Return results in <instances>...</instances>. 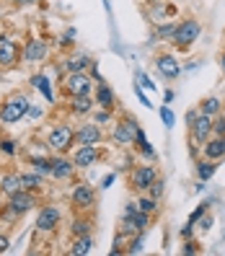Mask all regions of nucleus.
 <instances>
[{
	"mask_svg": "<svg viewBox=\"0 0 225 256\" xmlns=\"http://www.w3.org/2000/svg\"><path fill=\"white\" fill-rule=\"evenodd\" d=\"M28 106H32V101L28 96L24 94H13L8 101H3V106H0V124H16L26 116Z\"/></svg>",
	"mask_w": 225,
	"mask_h": 256,
	"instance_id": "f257e3e1",
	"label": "nucleus"
},
{
	"mask_svg": "<svg viewBox=\"0 0 225 256\" xmlns=\"http://www.w3.org/2000/svg\"><path fill=\"white\" fill-rule=\"evenodd\" d=\"M200 34H202V24L197 18H184V21L176 24V34H174L171 42L178 50H189L192 44L200 39Z\"/></svg>",
	"mask_w": 225,
	"mask_h": 256,
	"instance_id": "f03ea898",
	"label": "nucleus"
},
{
	"mask_svg": "<svg viewBox=\"0 0 225 256\" xmlns=\"http://www.w3.org/2000/svg\"><path fill=\"white\" fill-rule=\"evenodd\" d=\"M47 145L57 153H68V150L75 145V130L70 124H54L47 134Z\"/></svg>",
	"mask_w": 225,
	"mask_h": 256,
	"instance_id": "7ed1b4c3",
	"label": "nucleus"
},
{
	"mask_svg": "<svg viewBox=\"0 0 225 256\" xmlns=\"http://www.w3.org/2000/svg\"><path fill=\"white\" fill-rule=\"evenodd\" d=\"M160 174L156 166H150V163H140V166H134L132 174H130V184L132 189H138V192H148V186L156 182Z\"/></svg>",
	"mask_w": 225,
	"mask_h": 256,
	"instance_id": "20e7f679",
	"label": "nucleus"
},
{
	"mask_svg": "<svg viewBox=\"0 0 225 256\" xmlns=\"http://www.w3.org/2000/svg\"><path fill=\"white\" fill-rule=\"evenodd\" d=\"M138 132H140L138 119L127 116V119H122V122H116V124H114L112 138H114V142H116V145L127 148V145H132V142H134V138H138Z\"/></svg>",
	"mask_w": 225,
	"mask_h": 256,
	"instance_id": "39448f33",
	"label": "nucleus"
},
{
	"mask_svg": "<svg viewBox=\"0 0 225 256\" xmlns=\"http://www.w3.org/2000/svg\"><path fill=\"white\" fill-rule=\"evenodd\" d=\"M210 138H212V116L200 112V116L194 119V124L189 127V142H194V145L202 148Z\"/></svg>",
	"mask_w": 225,
	"mask_h": 256,
	"instance_id": "423d86ee",
	"label": "nucleus"
},
{
	"mask_svg": "<svg viewBox=\"0 0 225 256\" xmlns=\"http://www.w3.org/2000/svg\"><path fill=\"white\" fill-rule=\"evenodd\" d=\"M21 60V50L13 36L0 34V68H13Z\"/></svg>",
	"mask_w": 225,
	"mask_h": 256,
	"instance_id": "0eeeda50",
	"label": "nucleus"
},
{
	"mask_svg": "<svg viewBox=\"0 0 225 256\" xmlns=\"http://www.w3.org/2000/svg\"><path fill=\"white\" fill-rule=\"evenodd\" d=\"M8 207H10L16 215H26L28 210H34V207H36V192L18 189L16 194H10V202H8Z\"/></svg>",
	"mask_w": 225,
	"mask_h": 256,
	"instance_id": "6e6552de",
	"label": "nucleus"
},
{
	"mask_svg": "<svg viewBox=\"0 0 225 256\" xmlns=\"http://www.w3.org/2000/svg\"><path fill=\"white\" fill-rule=\"evenodd\" d=\"M47 52H50L47 39L34 36V39L26 42V47H24V60H26V62H32V65H36V62H44V60H47Z\"/></svg>",
	"mask_w": 225,
	"mask_h": 256,
	"instance_id": "1a4fd4ad",
	"label": "nucleus"
},
{
	"mask_svg": "<svg viewBox=\"0 0 225 256\" xmlns=\"http://www.w3.org/2000/svg\"><path fill=\"white\" fill-rule=\"evenodd\" d=\"M65 91L70 96H78V94H91L94 91V80L88 72H70L68 80H65Z\"/></svg>",
	"mask_w": 225,
	"mask_h": 256,
	"instance_id": "9d476101",
	"label": "nucleus"
},
{
	"mask_svg": "<svg viewBox=\"0 0 225 256\" xmlns=\"http://www.w3.org/2000/svg\"><path fill=\"white\" fill-rule=\"evenodd\" d=\"M60 207H54V204H44L42 210H39V215H36V230H42V233H50V230H54L57 225H60Z\"/></svg>",
	"mask_w": 225,
	"mask_h": 256,
	"instance_id": "9b49d317",
	"label": "nucleus"
},
{
	"mask_svg": "<svg viewBox=\"0 0 225 256\" xmlns=\"http://www.w3.org/2000/svg\"><path fill=\"white\" fill-rule=\"evenodd\" d=\"M70 200H72L75 210H91L96 204V189L91 184H78V186L72 189Z\"/></svg>",
	"mask_w": 225,
	"mask_h": 256,
	"instance_id": "f8f14e48",
	"label": "nucleus"
},
{
	"mask_svg": "<svg viewBox=\"0 0 225 256\" xmlns=\"http://www.w3.org/2000/svg\"><path fill=\"white\" fill-rule=\"evenodd\" d=\"M101 153H98V148L96 145H78L72 150V163H75V168H88V166H94L98 163Z\"/></svg>",
	"mask_w": 225,
	"mask_h": 256,
	"instance_id": "ddd939ff",
	"label": "nucleus"
},
{
	"mask_svg": "<svg viewBox=\"0 0 225 256\" xmlns=\"http://www.w3.org/2000/svg\"><path fill=\"white\" fill-rule=\"evenodd\" d=\"M156 68H158V72L166 80H176L178 75H182V65H178V60L174 54H158L156 57Z\"/></svg>",
	"mask_w": 225,
	"mask_h": 256,
	"instance_id": "4468645a",
	"label": "nucleus"
},
{
	"mask_svg": "<svg viewBox=\"0 0 225 256\" xmlns=\"http://www.w3.org/2000/svg\"><path fill=\"white\" fill-rule=\"evenodd\" d=\"M200 156L207 158V160H222L225 158V138H218V134H212L202 148H200Z\"/></svg>",
	"mask_w": 225,
	"mask_h": 256,
	"instance_id": "2eb2a0df",
	"label": "nucleus"
},
{
	"mask_svg": "<svg viewBox=\"0 0 225 256\" xmlns=\"http://www.w3.org/2000/svg\"><path fill=\"white\" fill-rule=\"evenodd\" d=\"M101 142V127L88 122L75 132V145H98Z\"/></svg>",
	"mask_w": 225,
	"mask_h": 256,
	"instance_id": "dca6fc26",
	"label": "nucleus"
},
{
	"mask_svg": "<svg viewBox=\"0 0 225 256\" xmlns=\"http://www.w3.org/2000/svg\"><path fill=\"white\" fill-rule=\"evenodd\" d=\"M72 174H75L72 158H65V153L57 156V158H52V176H54V178H72Z\"/></svg>",
	"mask_w": 225,
	"mask_h": 256,
	"instance_id": "f3484780",
	"label": "nucleus"
},
{
	"mask_svg": "<svg viewBox=\"0 0 225 256\" xmlns=\"http://www.w3.org/2000/svg\"><path fill=\"white\" fill-rule=\"evenodd\" d=\"M94 104H98L101 109H114L116 96L106 83H96V94H94Z\"/></svg>",
	"mask_w": 225,
	"mask_h": 256,
	"instance_id": "a211bd4d",
	"label": "nucleus"
},
{
	"mask_svg": "<svg viewBox=\"0 0 225 256\" xmlns=\"http://www.w3.org/2000/svg\"><path fill=\"white\" fill-rule=\"evenodd\" d=\"M91 109H94V96H91V94L72 96V101H70V112H72V114L86 116V114H91Z\"/></svg>",
	"mask_w": 225,
	"mask_h": 256,
	"instance_id": "6ab92c4d",
	"label": "nucleus"
},
{
	"mask_svg": "<svg viewBox=\"0 0 225 256\" xmlns=\"http://www.w3.org/2000/svg\"><path fill=\"white\" fill-rule=\"evenodd\" d=\"M91 65H94V60L88 54H70V57H65V70L68 72H88Z\"/></svg>",
	"mask_w": 225,
	"mask_h": 256,
	"instance_id": "aec40b11",
	"label": "nucleus"
},
{
	"mask_svg": "<svg viewBox=\"0 0 225 256\" xmlns=\"http://www.w3.org/2000/svg\"><path fill=\"white\" fill-rule=\"evenodd\" d=\"M148 16H150V24H156V26H160V24H166V21H171V8L166 6V0H160V3H153V6H150V10H148Z\"/></svg>",
	"mask_w": 225,
	"mask_h": 256,
	"instance_id": "412c9836",
	"label": "nucleus"
},
{
	"mask_svg": "<svg viewBox=\"0 0 225 256\" xmlns=\"http://www.w3.org/2000/svg\"><path fill=\"white\" fill-rule=\"evenodd\" d=\"M197 178L200 182H210L218 171V160H207V158H197Z\"/></svg>",
	"mask_w": 225,
	"mask_h": 256,
	"instance_id": "4be33fe9",
	"label": "nucleus"
},
{
	"mask_svg": "<svg viewBox=\"0 0 225 256\" xmlns=\"http://www.w3.org/2000/svg\"><path fill=\"white\" fill-rule=\"evenodd\" d=\"M91 248H94V238H91V233H86V236H75L72 246H70V254L80 256V254H91Z\"/></svg>",
	"mask_w": 225,
	"mask_h": 256,
	"instance_id": "5701e85b",
	"label": "nucleus"
},
{
	"mask_svg": "<svg viewBox=\"0 0 225 256\" xmlns=\"http://www.w3.org/2000/svg\"><path fill=\"white\" fill-rule=\"evenodd\" d=\"M134 207H138L140 212H145V215H156L160 204H158V200H156V197H150V194H145V192H142V197L134 200Z\"/></svg>",
	"mask_w": 225,
	"mask_h": 256,
	"instance_id": "b1692460",
	"label": "nucleus"
},
{
	"mask_svg": "<svg viewBox=\"0 0 225 256\" xmlns=\"http://www.w3.org/2000/svg\"><path fill=\"white\" fill-rule=\"evenodd\" d=\"M18 189H21V176L18 174H6L3 178H0V192H6L8 197L16 194Z\"/></svg>",
	"mask_w": 225,
	"mask_h": 256,
	"instance_id": "393cba45",
	"label": "nucleus"
},
{
	"mask_svg": "<svg viewBox=\"0 0 225 256\" xmlns=\"http://www.w3.org/2000/svg\"><path fill=\"white\" fill-rule=\"evenodd\" d=\"M132 145L138 148V153H140V156H148L150 160L156 158V150H153V145L148 142V138H145V132H142V130L138 132V138H134V142H132Z\"/></svg>",
	"mask_w": 225,
	"mask_h": 256,
	"instance_id": "a878e982",
	"label": "nucleus"
},
{
	"mask_svg": "<svg viewBox=\"0 0 225 256\" xmlns=\"http://www.w3.org/2000/svg\"><path fill=\"white\" fill-rule=\"evenodd\" d=\"M202 114H210V116H215V114H220L222 112V104H220V98H215V96H210V98H202L200 101V106H197Z\"/></svg>",
	"mask_w": 225,
	"mask_h": 256,
	"instance_id": "bb28decb",
	"label": "nucleus"
},
{
	"mask_svg": "<svg viewBox=\"0 0 225 256\" xmlns=\"http://www.w3.org/2000/svg\"><path fill=\"white\" fill-rule=\"evenodd\" d=\"M28 163H32V168H34L39 176H47V174H52V158H47V156H34Z\"/></svg>",
	"mask_w": 225,
	"mask_h": 256,
	"instance_id": "cd10ccee",
	"label": "nucleus"
},
{
	"mask_svg": "<svg viewBox=\"0 0 225 256\" xmlns=\"http://www.w3.org/2000/svg\"><path fill=\"white\" fill-rule=\"evenodd\" d=\"M32 86L36 88V91H42V94H44V98H47V101H52V98H54V96H52V88H50V78H47V75L36 72L34 78H32Z\"/></svg>",
	"mask_w": 225,
	"mask_h": 256,
	"instance_id": "c85d7f7f",
	"label": "nucleus"
},
{
	"mask_svg": "<svg viewBox=\"0 0 225 256\" xmlns=\"http://www.w3.org/2000/svg\"><path fill=\"white\" fill-rule=\"evenodd\" d=\"M174 34H176V24L174 21H166V24H160V26H156V32H153V39H158V42H171L174 39Z\"/></svg>",
	"mask_w": 225,
	"mask_h": 256,
	"instance_id": "c756f323",
	"label": "nucleus"
},
{
	"mask_svg": "<svg viewBox=\"0 0 225 256\" xmlns=\"http://www.w3.org/2000/svg\"><path fill=\"white\" fill-rule=\"evenodd\" d=\"M21 176V189H28V192H39L42 189V176L34 171V174H18Z\"/></svg>",
	"mask_w": 225,
	"mask_h": 256,
	"instance_id": "7c9ffc66",
	"label": "nucleus"
},
{
	"mask_svg": "<svg viewBox=\"0 0 225 256\" xmlns=\"http://www.w3.org/2000/svg\"><path fill=\"white\" fill-rule=\"evenodd\" d=\"M148 194H150V197H156V200L160 202V200H163V194H166V182H163V178L158 176L156 182L148 186Z\"/></svg>",
	"mask_w": 225,
	"mask_h": 256,
	"instance_id": "2f4dec72",
	"label": "nucleus"
},
{
	"mask_svg": "<svg viewBox=\"0 0 225 256\" xmlns=\"http://www.w3.org/2000/svg\"><path fill=\"white\" fill-rule=\"evenodd\" d=\"M86 233H91V220H86V218L80 220L78 218L72 222V236H86Z\"/></svg>",
	"mask_w": 225,
	"mask_h": 256,
	"instance_id": "473e14b6",
	"label": "nucleus"
},
{
	"mask_svg": "<svg viewBox=\"0 0 225 256\" xmlns=\"http://www.w3.org/2000/svg\"><path fill=\"white\" fill-rule=\"evenodd\" d=\"M212 134L225 138V114H215L212 116Z\"/></svg>",
	"mask_w": 225,
	"mask_h": 256,
	"instance_id": "72a5a7b5",
	"label": "nucleus"
},
{
	"mask_svg": "<svg viewBox=\"0 0 225 256\" xmlns=\"http://www.w3.org/2000/svg\"><path fill=\"white\" fill-rule=\"evenodd\" d=\"M142 238H145V233H140V236H132L130 246L124 248V254H140V251H142Z\"/></svg>",
	"mask_w": 225,
	"mask_h": 256,
	"instance_id": "f704fd0d",
	"label": "nucleus"
},
{
	"mask_svg": "<svg viewBox=\"0 0 225 256\" xmlns=\"http://www.w3.org/2000/svg\"><path fill=\"white\" fill-rule=\"evenodd\" d=\"M160 119H163V124H166V130H171L174 127V122H176V116H174V112L166 106V104H163L160 106Z\"/></svg>",
	"mask_w": 225,
	"mask_h": 256,
	"instance_id": "c9c22d12",
	"label": "nucleus"
},
{
	"mask_svg": "<svg viewBox=\"0 0 225 256\" xmlns=\"http://www.w3.org/2000/svg\"><path fill=\"white\" fill-rule=\"evenodd\" d=\"M112 122V109H101V112H96L94 114V124H109Z\"/></svg>",
	"mask_w": 225,
	"mask_h": 256,
	"instance_id": "e433bc0d",
	"label": "nucleus"
},
{
	"mask_svg": "<svg viewBox=\"0 0 225 256\" xmlns=\"http://www.w3.org/2000/svg\"><path fill=\"white\" fill-rule=\"evenodd\" d=\"M0 150H3L6 156H13V153H16V140L3 138V140H0Z\"/></svg>",
	"mask_w": 225,
	"mask_h": 256,
	"instance_id": "4c0bfd02",
	"label": "nucleus"
},
{
	"mask_svg": "<svg viewBox=\"0 0 225 256\" xmlns=\"http://www.w3.org/2000/svg\"><path fill=\"white\" fill-rule=\"evenodd\" d=\"M182 254H184V256H186V254H189V256H192V254H200L197 240H186V238H184V248H182Z\"/></svg>",
	"mask_w": 225,
	"mask_h": 256,
	"instance_id": "58836bf2",
	"label": "nucleus"
},
{
	"mask_svg": "<svg viewBox=\"0 0 225 256\" xmlns=\"http://www.w3.org/2000/svg\"><path fill=\"white\" fill-rule=\"evenodd\" d=\"M204 210H207V202H204V204H200V207H197V210H194V212L189 215V222H200V218L204 215Z\"/></svg>",
	"mask_w": 225,
	"mask_h": 256,
	"instance_id": "ea45409f",
	"label": "nucleus"
},
{
	"mask_svg": "<svg viewBox=\"0 0 225 256\" xmlns=\"http://www.w3.org/2000/svg\"><path fill=\"white\" fill-rule=\"evenodd\" d=\"M197 116H200V109H189V112L184 114V122H186V130H189V127L194 124V119H197Z\"/></svg>",
	"mask_w": 225,
	"mask_h": 256,
	"instance_id": "a19ab883",
	"label": "nucleus"
},
{
	"mask_svg": "<svg viewBox=\"0 0 225 256\" xmlns=\"http://www.w3.org/2000/svg\"><path fill=\"white\" fill-rule=\"evenodd\" d=\"M192 233H194V222H184L182 225V230H178V236H182V238H192Z\"/></svg>",
	"mask_w": 225,
	"mask_h": 256,
	"instance_id": "79ce46f5",
	"label": "nucleus"
},
{
	"mask_svg": "<svg viewBox=\"0 0 225 256\" xmlns=\"http://www.w3.org/2000/svg\"><path fill=\"white\" fill-rule=\"evenodd\" d=\"M26 116H28V119H42V116H44V109H42V106H28Z\"/></svg>",
	"mask_w": 225,
	"mask_h": 256,
	"instance_id": "37998d69",
	"label": "nucleus"
},
{
	"mask_svg": "<svg viewBox=\"0 0 225 256\" xmlns=\"http://www.w3.org/2000/svg\"><path fill=\"white\" fill-rule=\"evenodd\" d=\"M138 86H145L148 91H150V88H153V83H150V78H148L145 72H138Z\"/></svg>",
	"mask_w": 225,
	"mask_h": 256,
	"instance_id": "c03bdc74",
	"label": "nucleus"
},
{
	"mask_svg": "<svg viewBox=\"0 0 225 256\" xmlns=\"http://www.w3.org/2000/svg\"><path fill=\"white\" fill-rule=\"evenodd\" d=\"M8 246H10V240H8L6 236H0V254H6V251H8Z\"/></svg>",
	"mask_w": 225,
	"mask_h": 256,
	"instance_id": "a18cd8bd",
	"label": "nucleus"
},
{
	"mask_svg": "<svg viewBox=\"0 0 225 256\" xmlns=\"http://www.w3.org/2000/svg\"><path fill=\"white\" fill-rule=\"evenodd\" d=\"M202 222H200V228L202 230H210V225H212V218H200Z\"/></svg>",
	"mask_w": 225,
	"mask_h": 256,
	"instance_id": "49530a36",
	"label": "nucleus"
},
{
	"mask_svg": "<svg viewBox=\"0 0 225 256\" xmlns=\"http://www.w3.org/2000/svg\"><path fill=\"white\" fill-rule=\"evenodd\" d=\"M112 182H114V174L104 178V182H101V186H104V189H109V186H112Z\"/></svg>",
	"mask_w": 225,
	"mask_h": 256,
	"instance_id": "de8ad7c7",
	"label": "nucleus"
},
{
	"mask_svg": "<svg viewBox=\"0 0 225 256\" xmlns=\"http://www.w3.org/2000/svg\"><path fill=\"white\" fill-rule=\"evenodd\" d=\"M174 96H176L174 91H166V94H163V101H166V104H171V101H174Z\"/></svg>",
	"mask_w": 225,
	"mask_h": 256,
	"instance_id": "09e8293b",
	"label": "nucleus"
},
{
	"mask_svg": "<svg viewBox=\"0 0 225 256\" xmlns=\"http://www.w3.org/2000/svg\"><path fill=\"white\" fill-rule=\"evenodd\" d=\"M220 70H222V75H225V52L220 54Z\"/></svg>",
	"mask_w": 225,
	"mask_h": 256,
	"instance_id": "8fccbe9b",
	"label": "nucleus"
},
{
	"mask_svg": "<svg viewBox=\"0 0 225 256\" xmlns=\"http://www.w3.org/2000/svg\"><path fill=\"white\" fill-rule=\"evenodd\" d=\"M142 3H148V6H153V3H160V0H142Z\"/></svg>",
	"mask_w": 225,
	"mask_h": 256,
	"instance_id": "3c124183",
	"label": "nucleus"
},
{
	"mask_svg": "<svg viewBox=\"0 0 225 256\" xmlns=\"http://www.w3.org/2000/svg\"><path fill=\"white\" fill-rule=\"evenodd\" d=\"M18 3H36V0H18Z\"/></svg>",
	"mask_w": 225,
	"mask_h": 256,
	"instance_id": "603ef678",
	"label": "nucleus"
}]
</instances>
